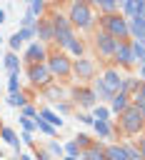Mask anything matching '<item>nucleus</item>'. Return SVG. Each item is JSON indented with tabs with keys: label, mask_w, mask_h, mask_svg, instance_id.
<instances>
[{
	"label": "nucleus",
	"mask_w": 145,
	"mask_h": 160,
	"mask_svg": "<svg viewBox=\"0 0 145 160\" xmlns=\"http://www.w3.org/2000/svg\"><path fill=\"white\" fill-rule=\"evenodd\" d=\"M0 158H2V150H0Z\"/></svg>",
	"instance_id": "53"
},
{
	"label": "nucleus",
	"mask_w": 145,
	"mask_h": 160,
	"mask_svg": "<svg viewBox=\"0 0 145 160\" xmlns=\"http://www.w3.org/2000/svg\"><path fill=\"white\" fill-rule=\"evenodd\" d=\"M18 160H35V158H32L30 152H20V155H18Z\"/></svg>",
	"instance_id": "48"
},
{
	"label": "nucleus",
	"mask_w": 145,
	"mask_h": 160,
	"mask_svg": "<svg viewBox=\"0 0 145 160\" xmlns=\"http://www.w3.org/2000/svg\"><path fill=\"white\" fill-rule=\"evenodd\" d=\"M50 22H52V28H55V42L68 52V48L78 40L75 28L70 25L68 15H62V12H58V10H52V12H50Z\"/></svg>",
	"instance_id": "1"
},
{
	"label": "nucleus",
	"mask_w": 145,
	"mask_h": 160,
	"mask_svg": "<svg viewBox=\"0 0 145 160\" xmlns=\"http://www.w3.org/2000/svg\"><path fill=\"white\" fill-rule=\"evenodd\" d=\"M80 158H82V160H108V158H105V145L98 140V142H92L88 150H82Z\"/></svg>",
	"instance_id": "17"
},
{
	"label": "nucleus",
	"mask_w": 145,
	"mask_h": 160,
	"mask_svg": "<svg viewBox=\"0 0 145 160\" xmlns=\"http://www.w3.org/2000/svg\"><path fill=\"white\" fill-rule=\"evenodd\" d=\"M90 90H92V92H95V98H100L102 102H110V100H112V95L108 92V88L102 85V80H100V78H95V82H92V88H90Z\"/></svg>",
	"instance_id": "27"
},
{
	"label": "nucleus",
	"mask_w": 145,
	"mask_h": 160,
	"mask_svg": "<svg viewBox=\"0 0 145 160\" xmlns=\"http://www.w3.org/2000/svg\"><path fill=\"white\" fill-rule=\"evenodd\" d=\"M112 62L118 65V68H132L135 62H132V50H130V40H120L118 42V48H115V55H112Z\"/></svg>",
	"instance_id": "10"
},
{
	"label": "nucleus",
	"mask_w": 145,
	"mask_h": 160,
	"mask_svg": "<svg viewBox=\"0 0 145 160\" xmlns=\"http://www.w3.org/2000/svg\"><path fill=\"white\" fill-rule=\"evenodd\" d=\"M105 158H108V160H125V150H122V145H120V142H110V145H105Z\"/></svg>",
	"instance_id": "26"
},
{
	"label": "nucleus",
	"mask_w": 145,
	"mask_h": 160,
	"mask_svg": "<svg viewBox=\"0 0 145 160\" xmlns=\"http://www.w3.org/2000/svg\"><path fill=\"white\" fill-rule=\"evenodd\" d=\"M95 8L100 10V15H115V12H120V2L118 0H95Z\"/></svg>",
	"instance_id": "19"
},
{
	"label": "nucleus",
	"mask_w": 145,
	"mask_h": 160,
	"mask_svg": "<svg viewBox=\"0 0 145 160\" xmlns=\"http://www.w3.org/2000/svg\"><path fill=\"white\" fill-rule=\"evenodd\" d=\"M0 55H2V50H0Z\"/></svg>",
	"instance_id": "54"
},
{
	"label": "nucleus",
	"mask_w": 145,
	"mask_h": 160,
	"mask_svg": "<svg viewBox=\"0 0 145 160\" xmlns=\"http://www.w3.org/2000/svg\"><path fill=\"white\" fill-rule=\"evenodd\" d=\"M35 125H38V130H40V132H42V135H48V138H50V140H52V138H55V132H58V130H55V128H52V125H50V122H45V120H42V118H40V115H38V118H35Z\"/></svg>",
	"instance_id": "30"
},
{
	"label": "nucleus",
	"mask_w": 145,
	"mask_h": 160,
	"mask_svg": "<svg viewBox=\"0 0 145 160\" xmlns=\"http://www.w3.org/2000/svg\"><path fill=\"white\" fill-rule=\"evenodd\" d=\"M130 105H135L140 112L145 110V82H140V88H138V90L130 95Z\"/></svg>",
	"instance_id": "28"
},
{
	"label": "nucleus",
	"mask_w": 145,
	"mask_h": 160,
	"mask_svg": "<svg viewBox=\"0 0 145 160\" xmlns=\"http://www.w3.org/2000/svg\"><path fill=\"white\" fill-rule=\"evenodd\" d=\"M55 110H58V115H62V112H70L72 105L70 102H55Z\"/></svg>",
	"instance_id": "42"
},
{
	"label": "nucleus",
	"mask_w": 145,
	"mask_h": 160,
	"mask_svg": "<svg viewBox=\"0 0 145 160\" xmlns=\"http://www.w3.org/2000/svg\"><path fill=\"white\" fill-rule=\"evenodd\" d=\"M22 42H25V40L20 38V32H15V35H10V42H8V45H10V52H18Z\"/></svg>",
	"instance_id": "40"
},
{
	"label": "nucleus",
	"mask_w": 145,
	"mask_h": 160,
	"mask_svg": "<svg viewBox=\"0 0 145 160\" xmlns=\"http://www.w3.org/2000/svg\"><path fill=\"white\" fill-rule=\"evenodd\" d=\"M138 148H140V152H142V158H145V135H140V140H138Z\"/></svg>",
	"instance_id": "47"
},
{
	"label": "nucleus",
	"mask_w": 145,
	"mask_h": 160,
	"mask_svg": "<svg viewBox=\"0 0 145 160\" xmlns=\"http://www.w3.org/2000/svg\"><path fill=\"white\" fill-rule=\"evenodd\" d=\"M0 40H2V35H0Z\"/></svg>",
	"instance_id": "55"
},
{
	"label": "nucleus",
	"mask_w": 145,
	"mask_h": 160,
	"mask_svg": "<svg viewBox=\"0 0 145 160\" xmlns=\"http://www.w3.org/2000/svg\"><path fill=\"white\" fill-rule=\"evenodd\" d=\"M20 128H22V132H35V130H38L35 120H30V118H22V115H20Z\"/></svg>",
	"instance_id": "39"
},
{
	"label": "nucleus",
	"mask_w": 145,
	"mask_h": 160,
	"mask_svg": "<svg viewBox=\"0 0 145 160\" xmlns=\"http://www.w3.org/2000/svg\"><path fill=\"white\" fill-rule=\"evenodd\" d=\"M90 115H92V120H95V122H110V115H112V112H110V108H108V105H102V102H100V105H95V108L90 110Z\"/></svg>",
	"instance_id": "23"
},
{
	"label": "nucleus",
	"mask_w": 145,
	"mask_h": 160,
	"mask_svg": "<svg viewBox=\"0 0 145 160\" xmlns=\"http://www.w3.org/2000/svg\"><path fill=\"white\" fill-rule=\"evenodd\" d=\"M62 160H82V158H62Z\"/></svg>",
	"instance_id": "50"
},
{
	"label": "nucleus",
	"mask_w": 145,
	"mask_h": 160,
	"mask_svg": "<svg viewBox=\"0 0 145 160\" xmlns=\"http://www.w3.org/2000/svg\"><path fill=\"white\" fill-rule=\"evenodd\" d=\"M0 138H2V142H8V145L15 150V155H20V138H18V132H15L12 128L2 125V130H0Z\"/></svg>",
	"instance_id": "16"
},
{
	"label": "nucleus",
	"mask_w": 145,
	"mask_h": 160,
	"mask_svg": "<svg viewBox=\"0 0 145 160\" xmlns=\"http://www.w3.org/2000/svg\"><path fill=\"white\" fill-rule=\"evenodd\" d=\"M28 80L35 85V88H48L50 82H52V75H50V70H48V65L45 62H38V65H28Z\"/></svg>",
	"instance_id": "7"
},
{
	"label": "nucleus",
	"mask_w": 145,
	"mask_h": 160,
	"mask_svg": "<svg viewBox=\"0 0 145 160\" xmlns=\"http://www.w3.org/2000/svg\"><path fill=\"white\" fill-rule=\"evenodd\" d=\"M45 10H48V5H45L42 0H30V2H28V12H30L32 18H38V20L45 18Z\"/></svg>",
	"instance_id": "29"
},
{
	"label": "nucleus",
	"mask_w": 145,
	"mask_h": 160,
	"mask_svg": "<svg viewBox=\"0 0 145 160\" xmlns=\"http://www.w3.org/2000/svg\"><path fill=\"white\" fill-rule=\"evenodd\" d=\"M118 118H120V130H122L128 138H135V135H140V132L145 130L142 112H140L135 105H130V108H128L125 112H120Z\"/></svg>",
	"instance_id": "4"
},
{
	"label": "nucleus",
	"mask_w": 145,
	"mask_h": 160,
	"mask_svg": "<svg viewBox=\"0 0 145 160\" xmlns=\"http://www.w3.org/2000/svg\"><path fill=\"white\" fill-rule=\"evenodd\" d=\"M18 138H20V142H25V145H32V132H20Z\"/></svg>",
	"instance_id": "46"
},
{
	"label": "nucleus",
	"mask_w": 145,
	"mask_h": 160,
	"mask_svg": "<svg viewBox=\"0 0 145 160\" xmlns=\"http://www.w3.org/2000/svg\"><path fill=\"white\" fill-rule=\"evenodd\" d=\"M68 52H70V55H75V60H78V58H82V52H85V42L78 38V40H75V42L68 48Z\"/></svg>",
	"instance_id": "37"
},
{
	"label": "nucleus",
	"mask_w": 145,
	"mask_h": 160,
	"mask_svg": "<svg viewBox=\"0 0 145 160\" xmlns=\"http://www.w3.org/2000/svg\"><path fill=\"white\" fill-rule=\"evenodd\" d=\"M38 28V18H32L28 10H25V15H22V20H20V30H35Z\"/></svg>",
	"instance_id": "35"
},
{
	"label": "nucleus",
	"mask_w": 145,
	"mask_h": 160,
	"mask_svg": "<svg viewBox=\"0 0 145 160\" xmlns=\"http://www.w3.org/2000/svg\"><path fill=\"white\" fill-rule=\"evenodd\" d=\"M62 92H65V90H62V88H60L58 82H50V85L45 88V95H48L50 100H58V102H60V98H62Z\"/></svg>",
	"instance_id": "33"
},
{
	"label": "nucleus",
	"mask_w": 145,
	"mask_h": 160,
	"mask_svg": "<svg viewBox=\"0 0 145 160\" xmlns=\"http://www.w3.org/2000/svg\"><path fill=\"white\" fill-rule=\"evenodd\" d=\"M18 32H20V38H22L25 42H30V40L35 38V30H18Z\"/></svg>",
	"instance_id": "45"
},
{
	"label": "nucleus",
	"mask_w": 145,
	"mask_h": 160,
	"mask_svg": "<svg viewBox=\"0 0 145 160\" xmlns=\"http://www.w3.org/2000/svg\"><path fill=\"white\" fill-rule=\"evenodd\" d=\"M68 20L72 28H80V30H90L95 25V12H92V5L90 2H82V0H75L70 2L68 8Z\"/></svg>",
	"instance_id": "2"
},
{
	"label": "nucleus",
	"mask_w": 145,
	"mask_h": 160,
	"mask_svg": "<svg viewBox=\"0 0 145 160\" xmlns=\"http://www.w3.org/2000/svg\"><path fill=\"white\" fill-rule=\"evenodd\" d=\"M2 22H5V10L0 8V25H2Z\"/></svg>",
	"instance_id": "49"
},
{
	"label": "nucleus",
	"mask_w": 145,
	"mask_h": 160,
	"mask_svg": "<svg viewBox=\"0 0 145 160\" xmlns=\"http://www.w3.org/2000/svg\"><path fill=\"white\" fill-rule=\"evenodd\" d=\"M2 65H5L8 75L10 72H20V58H18V52H5L2 55Z\"/></svg>",
	"instance_id": "21"
},
{
	"label": "nucleus",
	"mask_w": 145,
	"mask_h": 160,
	"mask_svg": "<svg viewBox=\"0 0 145 160\" xmlns=\"http://www.w3.org/2000/svg\"><path fill=\"white\" fill-rule=\"evenodd\" d=\"M0 130H2V120H0Z\"/></svg>",
	"instance_id": "51"
},
{
	"label": "nucleus",
	"mask_w": 145,
	"mask_h": 160,
	"mask_svg": "<svg viewBox=\"0 0 145 160\" xmlns=\"http://www.w3.org/2000/svg\"><path fill=\"white\" fill-rule=\"evenodd\" d=\"M100 80H102V85L108 88V92H110V95L120 92V82H122V75H120V70H118V68H108V70L100 75Z\"/></svg>",
	"instance_id": "13"
},
{
	"label": "nucleus",
	"mask_w": 145,
	"mask_h": 160,
	"mask_svg": "<svg viewBox=\"0 0 145 160\" xmlns=\"http://www.w3.org/2000/svg\"><path fill=\"white\" fill-rule=\"evenodd\" d=\"M45 65H48V70H50L52 78H70V75H72V60H70L65 52H60V50L48 52Z\"/></svg>",
	"instance_id": "5"
},
{
	"label": "nucleus",
	"mask_w": 145,
	"mask_h": 160,
	"mask_svg": "<svg viewBox=\"0 0 145 160\" xmlns=\"http://www.w3.org/2000/svg\"><path fill=\"white\" fill-rule=\"evenodd\" d=\"M8 105L10 108H25V105H30V100H28V95L20 90V92H8Z\"/></svg>",
	"instance_id": "25"
},
{
	"label": "nucleus",
	"mask_w": 145,
	"mask_h": 160,
	"mask_svg": "<svg viewBox=\"0 0 145 160\" xmlns=\"http://www.w3.org/2000/svg\"><path fill=\"white\" fill-rule=\"evenodd\" d=\"M35 38H38V42H42V45H48V42H55V28H52L50 18H40V20H38Z\"/></svg>",
	"instance_id": "12"
},
{
	"label": "nucleus",
	"mask_w": 145,
	"mask_h": 160,
	"mask_svg": "<svg viewBox=\"0 0 145 160\" xmlns=\"http://www.w3.org/2000/svg\"><path fill=\"white\" fill-rule=\"evenodd\" d=\"M45 152H48V155H52V158H65V152H62V145H60L58 140H50V142L45 145Z\"/></svg>",
	"instance_id": "34"
},
{
	"label": "nucleus",
	"mask_w": 145,
	"mask_h": 160,
	"mask_svg": "<svg viewBox=\"0 0 145 160\" xmlns=\"http://www.w3.org/2000/svg\"><path fill=\"white\" fill-rule=\"evenodd\" d=\"M118 42L120 40H115V38H110L105 30H98L95 32V52L102 58V60H112V55H115V48H118Z\"/></svg>",
	"instance_id": "6"
},
{
	"label": "nucleus",
	"mask_w": 145,
	"mask_h": 160,
	"mask_svg": "<svg viewBox=\"0 0 145 160\" xmlns=\"http://www.w3.org/2000/svg\"><path fill=\"white\" fill-rule=\"evenodd\" d=\"M138 88H140L138 75H125V78H122V82H120V92H125V95H132Z\"/></svg>",
	"instance_id": "22"
},
{
	"label": "nucleus",
	"mask_w": 145,
	"mask_h": 160,
	"mask_svg": "<svg viewBox=\"0 0 145 160\" xmlns=\"http://www.w3.org/2000/svg\"><path fill=\"white\" fill-rule=\"evenodd\" d=\"M78 120H80V122H82V125H92V122H95V120H92V115H90V112H78Z\"/></svg>",
	"instance_id": "43"
},
{
	"label": "nucleus",
	"mask_w": 145,
	"mask_h": 160,
	"mask_svg": "<svg viewBox=\"0 0 145 160\" xmlns=\"http://www.w3.org/2000/svg\"><path fill=\"white\" fill-rule=\"evenodd\" d=\"M62 152H65V158H80V155H82V150L78 148V142H75V140L62 142Z\"/></svg>",
	"instance_id": "32"
},
{
	"label": "nucleus",
	"mask_w": 145,
	"mask_h": 160,
	"mask_svg": "<svg viewBox=\"0 0 145 160\" xmlns=\"http://www.w3.org/2000/svg\"><path fill=\"white\" fill-rule=\"evenodd\" d=\"M75 142H78V148H80V150H88V148H90V145H92L95 140H92L90 135H85V132H78V138H75Z\"/></svg>",
	"instance_id": "38"
},
{
	"label": "nucleus",
	"mask_w": 145,
	"mask_h": 160,
	"mask_svg": "<svg viewBox=\"0 0 145 160\" xmlns=\"http://www.w3.org/2000/svg\"><path fill=\"white\" fill-rule=\"evenodd\" d=\"M100 30H105L110 38L115 40H130V30H128V20L115 12V15H100Z\"/></svg>",
	"instance_id": "3"
},
{
	"label": "nucleus",
	"mask_w": 145,
	"mask_h": 160,
	"mask_svg": "<svg viewBox=\"0 0 145 160\" xmlns=\"http://www.w3.org/2000/svg\"><path fill=\"white\" fill-rule=\"evenodd\" d=\"M20 115H22V118H30V120H35V118H38V108L30 102V105H25V108H22V112H20Z\"/></svg>",
	"instance_id": "41"
},
{
	"label": "nucleus",
	"mask_w": 145,
	"mask_h": 160,
	"mask_svg": "<svg viewBox=\"0 0 145 160\" xmlns=\"http://www.w3.org/2000/svg\"><path fill=\"white\" fill-rule=\"evenodd\" d=\"M92 128H95L98 138H112V135H115V130H112L110 122H92Z\"/></svg>",
	"instance_id": "31"
},
{
	"label": "nucleus",
	"mask_w": 145,
	"mask_h": 160,
	"mask_svg": "<svg viewBox=\"0 0 145 160\" xmlns=\"http://www.w3.org/2000/svg\"><path fill=\"white\" fill-rule=\"evenodd\" d=\"M108 108H110V112H112V115H120V112H125V110L130 108V95H125V92H115Z\"/></svg>",
	"instance_id": "15"
},
{
	"label": "nucleus",
	"mask_w": 145,
	"mask_h": 160,
	"mask_svg": "<svg viewBox=\"0 0 145 160\" xmlns=\"http://www.w3.org/2000/svg\"><path fill=\"white\" fill-rule=\"evenodd\" d=\"M130 50H132V62L135 65H145V42L130 40Z\"/></svg>",
	"instance_id": "24"
},
{
	"label": "nucleus",
	"mask_w": 145,
	"mask_h": 160,
	"mask_svg": "<svg viewBox=\"0 0 145 160\" xmlns=\"http://www.w3.org/2000/svg\"><path fill=\"white\" fill-rule=\"evenodd\" d=\"M142 12H145V0H122V2H120V15H122L125 20H130V18H142Z\"/></svg>",
	"instance_id": "14"
},
{
	"label": "nucleus",
	"mask_w": 145,
	"mask_h": 160,
	"mask_svg": "<svg viewBox=\"0 0 145 160\" xmlns=\"http://www.w3.org/2000/svg\"><path fill=\"white\" fill-rule=\"evenodd\" d=\"M38 115H40L45 122H50L55 130H58V128H62V118H60L55 110H50V108H40V110H38Z\"/></svg>",
	"instance_id": "20"
},
{
	"label": "nucleus",
	"mask_w": 145,
	"mask_h": 160,
	"mask_svg": "<svg viewBox=\"0 0 145 160\" xmlns=\"http://www.w3.org/2000/svg\"><path fill=\"white\" fill-rule=\"evenodd\" d=\"M95 72H98L95 60H90V58H78V60H72V75H75V78H80V80H92Z\"/></svg>",
	"instance_id": "8"
},
{
	"label": "nucleus",
	"mask_w": 145,
	"mask_h": 160,
	"mask_svg": "<svg viewBox=\"0 0 145 160\" xmlns=\"http://www.w3.org/2000/svg\"><path fill=\"white\" fill-rule=\"evenodd\" d=\"M120 145H122V150H125V160H145L135 140H122Z\"/></svg>",
	"instance_id": "18"
},
{
	"label": "nucleus",
	"mask_w": 145,
	"mask_h": 160,
	"mask_svg": "<svg viewBox=\"0 0 145 160\" xmlns=\"http://www.w3.org/2000/svg\"><path fill=\"white\" fill-rule=\"evenodd\" d=\"M32 158H35V160H50V155L45 152V148H35V152H32Z\"/></svg>",
	"instance_id": "44"
},
{
	"label": "nucleus",
	"mask_w": 145,
	"mask_h": 160,
	"mask_svg": "<svg viewBox=\"0 0 145 160\" xmlns=\"http://www.w3.org/2000/svg\"><path fill=\"white\" fill-rule=\"evenodd\" d=\"M12 160H18V155H15V158H12Z\"/></svg>",
	"instance_id": "52"
},
{
	"label": "nucleus",
	"mask_w": 145,
	"mask_h": 160,
	"mask_svg": "<svg viewBox=\"0 0 145 160\" xmlns=\"http://www.w3.org/2000/svg\"><path fill=\"white\" fill-rule=\"evenodd\" d=\"M8 90L10 92H20L22 88H20V72H10L8 75Z\"/></svg>",
	"instance_id": "36"
},
{
	"label": "nucleus",
	"mask_w": 145,
	"mask_h": 160,
	"mask_svg": "<svg viewBox=\"0 0 145 160\" xmlns=\"http://www.w3.org/2000/svg\"><path fill=\"white\" fill-rule=\"evenodd\" d=\"M70 95H72V102H78V105L85 108V110H92V108L98 105V98H95V92H92L90 88H80V85H75V88L70 90Z\"/></svg>",
	"instance_id": "9"
},
{
	"label": "nucleus",
	"mask_w": 145,
	"mask_h": 160,
	"mask_svg": "<svg viewBox=\"0 0 145 160\" xmlns=\"http://www.w3.org/2000/svg\"><path fill=\"white\" fill-rule=\"evenodd\" d=\"M22 60H25L28 65L45 62V60H48V45H42V42H30V45L25 48V55H22Z\"/></svg>",
	"instance_id": "11"
}]
</instances>
